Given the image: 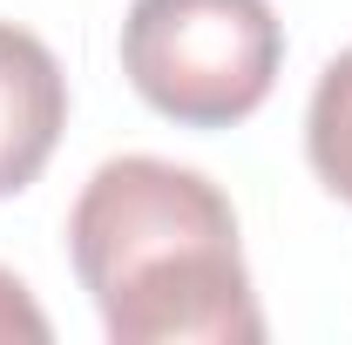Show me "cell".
Listing matches in <instances>:
<instances>
[{
	"mask_svg": "<svg viewBox=\"0 0 352 345\" xmlns=\"http://www.w3.org/2000/svg\"><path fill=\"white\" fill-rule=\"evenodd\" d=\"M68 258L116 345H258L237 210L204 170L109 156L68 210Z\"/></svg>",
	"mask_w": 352,
	"mask_h": 345,
	"instance_id": "cell-1",
	"label": "cell"
},
{
	"mask_svg": "<svg viewBox=\"0 0 352 345\" xmlns=\"http://www.w3.org/2000/svg\"><path fill=\"white\" fill-rule=\"evenodd\" d=\"M285 68L271 0H129L122 75L183 129H230L258 115Z\"/></svg>",
	"mask_w": 352,
	"mask_h": 345,
	"instance_id": "cell-2",
	"label": "cell"
},
{
	"mask_svg": "<svg viewBox=\"0 0 352 345\" xmlns=\"http://www.w3.org/2000/svg\"><path fill=\"white\" fill-rule=\"evenodd\" d=\"M68 129V75L54 47L0 21V197H21Z\"/></svg>",
	"mask_w": 352,
	"mask_h": 345,
	"instance_id": "cell-3",
	"label": "cell"
},
{
	"mask_svg": "<svg viewBox=\"0 0 352 345\" xmlns=\"http://www.w3.org/2000/svg\"><path fill=\"white\" fill-rule=\"evenodd\" d=\"M305 156L318 183L352 203V47H339L325 61V75L311 88V109H305Z\"/></svg>",
	"mask_w": 352,
	"mask_h": 345,
	"instance_id": "cell-4",
	"label": "cell"
},
{
	"mask_svg": "<svg viewBox=\"0 0 352 345\" xmlns=\"http://www.w3.org/2000/svg\"><path fill=\"white\" fill-rule=\"evenodd\" d=\"M47 311L28 298V285L14 271H0V345H47Z\"/></svg>",
	"mask_w": 352,
	"mask_h": 345,
	"instance_id": "cell-5",
	"label": "cell"
}]
</instances>
